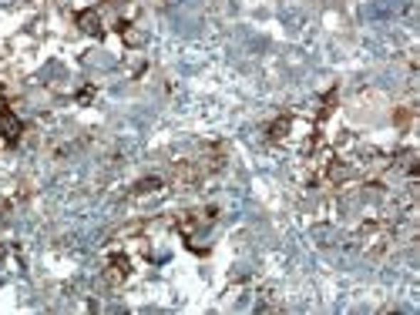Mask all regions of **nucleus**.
I'll return each mask as SVG.
<instances>
[{
  "mask_svg": "<svg viewBox=\"0 0 420 315\" xmlns=\"http://www.w3.org/2000/svg\"><path fill=\"white\" fill-rule=\"evenodd\" d=\"M78 23H81L88 34H95V37H105V21H101V14L98 11H84L81 17H78Z\"/></svg>",
  "mask_w": 420,
  "mask_h": 315,
  "instance_id": "2",
  "label": "nucleus"
},
{
  "mask_svg": "<svg viewBox=\"0 0 420 315\" xmlns=\"http://www.w3.org/2000/svg\"><path fill=\"white\" fill-rule=\"evenodd\" d=\"M132 275H135L132 258L125 255V252H118V255L108 258V269H105V279H108V285L121 289V285H128V279H132Z\"/></svg>",
  "mask_w": 420,
  "mask_h": 315,
  "instance_id": "1",
  "label": "nucleus"
}]
</instances>
